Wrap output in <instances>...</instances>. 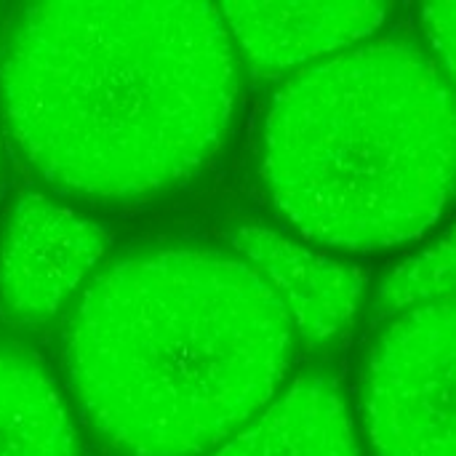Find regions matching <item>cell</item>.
<instances>
[{"mask_svg":"<svg viewBox=\"0 0 456 456\" xmlns=\"http://www.w3.org/2000/svg\"><path fill=\"white\" fill-rule=\"evenodd\" d=\"M0 456H80L69 403L27 350L0 345Z\"/></svg>","mask_w":456,"mask_h":456,"instance_id":"9c48e42d","label":"cell"},{"mask_svg":"<svg viewBox=\"0 0 456 456\" xmlns=\"http://www.w3.org/2000/svg\"><path fill=\"white\" fill-rule=\"evenodd\" d=\"M208 456H363L334 379L305 374Z\"/></svg>","mask_w":456,"mask_h":456,"instance_id":"ba28073f","label":"cell"},{"mask_svg":"<svg viewBox=\"0 0 456 456\" xmlns=\"http://www.w3.org/2000/svg\"><path fill=\"white\" fill-rule=\"evenodd\" d=\"M454 302V238L446 235L433 248L422 251L398 267L377 291V313L398 318L403 313Z\"/></svg>","mask_w":456,"mask_h":456,"instance_id":"30bf717a","label":"cell"},{"mask_svg":"<svg viewBox=\"0 0 456 456\" xmlns=\"http://www.w3.org/2000/svg\"><path fill=\"white\" fill-rule=\"evenodd\" d=\"M107 254V232L45 195H21L0 232V310L21 326L56 318Z\"/></svg>","mask_w":456,"mask_h":456,"instance_id":"5b68a950","label":"cell"},{"mask_svg":"<svg viewBox=\"0 0 456 456\" xmlns=\"http://www.w3.org/2000/svg\"><path fill=\"white\" fill-rule=\"evenodd\" d=\"M232 45L256 69L323 61L371 37L387 19L382 3H222Z\"/></svg>","mask_w":456,"mask_h":456,"instance_id":"52a82bcc","label":"cell"},{"mask_svg":"<svg viewBox=\"0 0 456 456\" xmlns=\"http://www.w3.org/2000/svg\"><path fill=\"white\" fill-rule=\"evenodd\" d=\"M422 27L433 45L436 64L452 77L454 72V3H436L422 8Z\"/></svg>","mask_w":456,"mask_h":456,"instance_id":"8fae6325","label":"cell"},{"mask_svg":"<svg viewBox=\"0 0 456 456\" xmlns=\"http://www.w3.org/2000/svg\"><path fill=\"white\" fill-rule=\"evenodd\" d=\"M238 104V56L211 3H40L0 45V112L43 182L134 200L190 179Z\"/></svg>","mask_w":456,"mask_h":456,"instance_id":"6da1fadb","label":"cell"},{"mask_svg":"<svg viewBox=\"0 0 456 456\" xmlns=\"http://www.w3.org/2000/svg\"><path fill=\"white\" fill-rule=\"evenodd\" d=\"M454 94L433 56L374 40L297 72L273 99L262 176L310 240L377 251L425 235L454 192Z\"/></svg>","mask_w":456,"mask_h":456,"instance_id":"3957f363","label":"cell"},{"mask_svg":"<svg viewBox=\"0 0 456 456\" xmlns=\"http://www.w3.org/2000/svg\"><path fill=\"white\" fill-rule=\"evenodd\" d=\"M238 254L281 302L289 323L310 345L339 337L361 307L363 273L259 224L232 232Z\"/></svg>","mask_w":456,"mask_h":456,"instance_id":"8992f818","label":"cell"},{"mask_svg":"<svg viewBox=\"0 0 456 456\" xmlns=\"http://www.w3.org/2000/svg\"><path fill=\"white\" fill-rule=\"evenodd\" d=\"M291 353L267 283L208 248L104 267L64 334L75 409L115 456H208L281 393Z\"/></svg>","mask_w":456,"mask_h":456,"instance_id":"7a4b0ae2","label":"cell"},{"mask_svg":"<svg viewBox=\"0 0 456 456\" xmlns=\"http://www.w3.org/2000/svg\"><path fill=\"white\" fill-rule=\"evenodd\" d=\"M374 456H454V302L398 315L363 374Z\"/></svg>","mask_w":456,"mask_h":456,"instance_id":"277c9868","label":"cell"}]
</instances>
